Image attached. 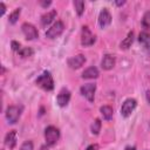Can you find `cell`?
<instances>
[{"label":"cell","instance_id":"18","mask_svg":"<svg viewBox=\"0 0 150 150\" xmlns=\"http://www.w3.org/2000/svg\"><path fill=\"white\" fill-rule=\"evenodd\" d=\"M132 41H134V32H129L128 35H127V38L121 42L120 48H121V49H128V48L131 46Z\"/></svg>","mask_w":150,"mask_h":150},{"label":"cell","instance_id":"15","mask_svg":"<svg viewBox=\"0 0 150 150\" xmlns=\"http://www.w3.org/2000/svg\"><path fill=\"white\" fill-rule=\"evenodd\" d=\"M96 77H98V69L96 67H89L82 73V79L90 80V79H96Z\"/></svg>","mask_w":150,"mask_h":150},{"label":"cell","instance_id":"31","mask_svg":"<svg viewBox=\"0 0 150 150\" xmlns=\"http://www.w3.org/2000/svg\"><path fill=\"white\" fill-rule=\"evenodd\" d=\"M40 150H48V148H47V145H42Z\"/></svg>","mask_w":150,"mask_h":150},{"label":"cell","instance_id":"4","mask_svg":"<svg viewBox=\"0 0 150 150\" xmlns=\"http://www.w3.org/2000/svg\"><path fill=\"white\" fill-rule=\"evenodd\" d=\"M96 38L95 35L91 33V30L89 29L88 26H83L81 29V43L84 47H89L91 45H94Z\"/></svg>","mask_w":150,"mask_h":150},{"label":"cell","instance_id":"5","mask_svg":"<svg viewBox=\"0 0 150 150\" xmlns=\"http://www.w3.org/2000/svg\"><path fill=\"white\" fill-rule=\"evenodd\" d=\"M64 30V25L62 21L57 20L53 23V26L50 28H48V30L46 32V36L48 39H55L57 36H60Z\"/></svg>","mask_w":150,"mask_h":150},{"label":"cell","instance_id":"21","mask_svg":"<svg viewBox=\"0 0 150 150\" xmlns=\"http://www.w3.org/2000/svg\"><path fill=\"white\" fill-rule=\"evenodd\" d=\"M101 125H102L101 121H100L98 118H96L95 122L91 124V132H93L94 135H98V132H100V130H101Z\"/></svg>","mask_w":150,"mask_h":150},{"label":"cell","instance_id":"13","mask_svg":"<svg viewBox=\"0 0 150 150\" xmlns=\"http://www.w3.org/2000/svg\"><path fill=\"white\" fill-rule=\"evenodd\" d=\"M138 41H139V43L143 46V48H144L148 53H150V33H148V32H142V33H139V35H138Z\"/></svg>","mask_w":150,"mask_h":150},{"label":"cell","instance_id":"16","mask_svg":"<svg viewBox=\"0 0 150 150\" xmlns=\"http://www.w3.org/2000/svg\"><path fill=\"white\" fill-rule=\"evenodd\" d=\"M55 16H56V11H50V12L43 14L41 16V25L42 26H48L55 19Z\"/></svg>","mask_w":150,"mask_h":150},{"label":"cell","instance_id":"22","mask_svg":"<svg viewBox=\"0 0 150 150\" xmlns=\"http://www.w3.org/2000/svg\"><path fill=\"white\" fill-rule=\"evenodd\" d=\"M22 57H29V56H32L33 54H34V52H33V49L32 48H28V47H25V48H21L19 52H18Z\"/></svg>","mask_w":150,"mask_h":150},{"label":"cell","instance_id":"27","mask_svg":"<svg viewBox=\"0 0 150 150\" xmlns=\"http://www.w3.org/2000/svg\"><path fill=\"white\" fill-rule=\"evenodd\" d=\"M86 150H98V145L97 144H90Z\"/></svg>","mask_w":150,"mask_h":150},{"label":"cell","instance_id":"11","mask_svg":"<svg viewBox=\"0 0 150 150\" xmlns=\"http://www.w3.org/2000/svg\"><path fill=\"white\" fill-rule=\"evenodd\" d=\"M69 100H70V91L66 88H62L60 90V93L57 94V97H56L57 104L60 107H66L69 103Z\"/></svg>","mask_w":150,"mask_h":150},{"label":"cell","instance_id":"3","mask_svg":"<svg viewBox=\"0 0 150 150\" xmlns=\"http://www.w3.org/2000/svg\"><path fill=\"white\" fill-rule=\"evenodd\" d=\"M22 110H23L22 105H9L6 110V118H7L8 123H11V124L16 123L21 116Z\"/></svg>","mask_w":150,"mask_h":150},{"label":"cell","instance_id":"1","mask_svg":"<svg viewBox=\"0 0 150 150\" xmlns=\"http://www.w3.org/2000/svg\"><path fill=\"white\" fill-rule=\"evenodd\" d=\"M36 84L42 88L43 90H47V91H50L54 89V80H53V76L49 71H43L38 79H36Z\"/></svg>","mask_w":150,"mask_h":150},{"label":"cell","instance_id":"9","mask_svg":"<svg viewBox=\"0 0 150 150\" xmlns=\"http://www.w3.org/2000/svg\"><path fill=\"white\" fill-rule=\"evenodd\" d=\"M84 62H86V57H84V55H82V54L75 55V56L68 59V61H67L68 66H69L71 69H79V68H81V67L84 64Z\"/></svg>","mask_w":150,"mask_h":150},{"label":"cell","instance_id":"19","mask_svg":"<svg viewBox=\"0 0 150 150\" xmlns=\"http://www.w3.org/2000/svg\"><path fill=\"white\" fill-rule=\"evenodd\" d=\"M73 4H74V7H75L77 15H82L84 12V2L82 0H75Z\"/></svg>","mask_w":150,"mask_h":150},{"label":"cell","instance_id":"7","mask_svg":"<svg viewBox=\"0 0 150 150\" xmlns=\"http://www.w3.org/2000/svg\"><path fill=\"white\" fill-rule=\"evenodd\" d=\"M21 29H22V33H23V35L26 36L27 40H34V39H36L39 36L36 27L34 25L29 23V22H25L21 26Z\"/></svg>","mask_w":150,"mask_h":150},{"label":"cell","instance_id":"6","mask_svg":"<svg viewBox=\"0 0 150 150\" xmlns=\"http://www.w3.org/2000/svg\"><path fill=\"white\" fill-rule=\"evenodd\" d=\"M136 105H137V102L135 98H127L121 107V115L123 117H129L131 112L135 110Z\"/></svg>","mask_w":150,"mask_h":150},{"label":"cell","instance_id":"30","mask_svg":"<svg viewBox=\"0 0 150 150\" xmlns=\"http://www.w3.org/2000/svg\"><path fill=\"white\" fill-rule=\"evenodd\" d=\"M124 150H136V149H135L134 146H127V148H125Z\"/></svg>","mask_w":150,"mask_h":150},{"label":"cell","instance_id":"20","mask_svg":"<svg viewBox=\"0 0 150 150\" xmlns=\"http://www.w3.org/2000/svg\"><path fill=\"white\" fill-rule=\"evenodd\" d=\"M20 13H21V9H20V8H16V9H14V11L11 13L9 18H8L9 22H11V23H15V22L18 21L19 16H20Z\"/></svg>","mask_w":150,"mask_h":150},{"label":"cell","instance_id":"25","mask_svg":"<svg viewBox=\"0 0 150 150\" xmlns=\"http://www.w3.org/2000/svg\"><path fill=\"white\" fill-rule=\"evenodd\" d=\"M12 49L13 50H15V52H19L20 49H21V46H20V43L19 42H16V41H12Z\"/></svg>","mask_w":150,"mask_h":150},{"label":"cell","instance_id":"12","mask_svg":"<svg viewBox=\"0 0 150 150\" xmlns=\"http://www.w3.org/2000/svg\"><path fill=\"white\" fill-rule=\"evenodd\" d=\"M101 66L103 69L105 70H110L114 68L115 66V56L111 55V54H105L101 61Z\"/></svg>","mask_w":150,"mask_h":150},{"label":"cell","instance_id":"2","mask_svg":"<svg viewBox=\"0 0 150 150\" xmlns=\"http://www.w3.org/2000/svg\"><path fill=\"white\" fill-rule=\"evenodd\" d=\"M60 138V131L54 125H49L46 128L45 130V139H46V144L52 146L54 144H56V142Z\"/></svg>","mask_w":150,"mask_h":150},{"label":"cell","instance_id":"14","mask_svg":"<svg viewBox=\"0 0 150 150\" xmlns=\"http://www.w3.org/2000/svg\"><path fill=\"white\" fill-rule=\"evenodd\" d=\"M5 144L11 150L14 149V146L16 145V131L15 130H11L6 135V137H5Z\"/></svg>","mask_w":150,"mask_h":150},{"label":"cell","instance_id":"10","mask_svg":"<svg viewBox=\"0 0 150 150\" xmlns=\"http://www.w3.org/2000/svg\"><path fill=\"white\" fill-rule=\"evenodd\" d=\"M111 23V15L108 11V8H103L98 15V25L101 28H105Z\"/></svg>","mask_w":150,"mask_h":150},{"label":"cell","instance_id":"8","mask_svg":"<svg viewBox=\"0 0 150 150\" xmlns=\"http://www.w3.org/2000/svg\"><path fill=\"white\" fill-rule=\"evenodd\" d=\"M80 91H81V94H82L89 102H94L95 91H96V84H94V83H87V84H84V86L81 87Z\"/></svg>","mask_w":150,"mask_h":150},{"label":"cell","instance_id":"26","mask_svg":"<svg viewBox=\"0 0 150 150\" xmlns=\"http://www.w3.org/2000/svg\"><path fill=\"white\" fill-rule=\"evenodd\" d=\"M0 9H1L0 15H4V13L6 12V6H5V4H4V2H0Z\"/></svg>","mask_w":150,"mask_h":150},{"label":"cell","instance_id":"29","mask_svg":"<svg viewBox=\"0 0 150 150\" xmlns=\"http://www.w3.org/2000/svg\"><path fill=\"white\" fill-rule=\"evenodd\" d=\"M116 5H118V6H122V5H124V1H116Z\"/></svg>","mask_w":150,"mask_h":150},{"label":"cell","instance_id":"28","mask_svg":"<svg viewBox=\"0 0 150 150\" xmlns=\"http://www.w3.org/2000/svg\"><path fill=\"white\" fill-rule=\"evenodd\" d=\"M50 4H52V1H40V5L42 7H48Z\"/></svg>","mask_w":150,"mask_h":150},{"label":"cell","instance_id":"24","mask_svg":"<svg viewBox=\"0 0 150 150\" xmlns=\"http://www.w3.org/2000/svg\"><path fill=\"white\" fill-rule=\"evenodd\" d=\"M19 150H33V143L30 141H26L25 143H22Z\"/></svg>","mask_w":150,"mask_h":150},{"label":"cell","instance_id":"23","mask_svg":"<svg viewBox=\"0 0 150 150\" xmlns=\"http://www.w3.org/2000/svg\"><path fill=\"white\" fill-rule=\"evenodd\" d=\"M142 25L145 28H150V11L144 13V15L142 18Z\"/></svg>","mask_w":150,"mask_h":150},{"label":"cell","instance_id":"17","mask_svg":"<svg viewBox=\"0 0 150 150\" xmlns=\"http://www.w3.org/2000/svg\"><path fill=\"white\" fill-rule=\"evenodd\" d=\"M100 111L101 114L103 115V118L107 120V121H110L112 118V114H114V110L110 105H102L100 108Z\"/></svg>","mask_w":150,"mask_h":150}]
</instances>
